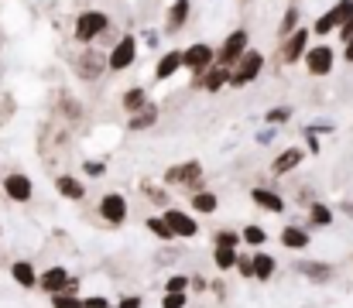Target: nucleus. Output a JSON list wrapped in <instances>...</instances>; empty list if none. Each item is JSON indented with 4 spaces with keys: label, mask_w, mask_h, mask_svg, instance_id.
<instances>
[{
    "label": "nucleus",
    "mask_w": 353,
    "mask_h": 308,
    "mask_svg": "<svg viewBox=\"0 0 353 308\" xmlns=\"http://www.w3.org/2000/svg\"><path fill=\"white\" fill-rule=\"evenodd\" d=\"M144 41L148 45H158V31H144Z\"/></svg>",
    "instance_id": "obj_47"
},
{
    "label": "nucleus",
    "mask_w": 353,
    "mask_h": 308,
    "mask_svg": "<svg viewBox=\"0 0 353 308\" xmlns=\"http://www.w3.org/2000/svg\"><path fill=\"white\" fill-rule=\"evenodd\" d=\"M257 141H261V144H271V141H274V127H264V130L257 134Z\"/></svg>",
    "instance_id": "obj_44"
},
{
    "label": "nucleus",
    "mask_w": 353,
    "mask_h": 308,
    "mask_svg": "<svg viewBox=\"0 0 353 308\" xmlns=\"http://www.w3.org/2000/svg\"><path fill=\"white\" fill-rule=\"evenodd\" d=\"M292 106H274V110H268L264 113V120H268V127H281V123H288L292 120Z\"/></svg>",
    "instance_id": "obj_33"
},
{
    "label": "nucleus",
    "mask_w": 353,
    "mask_h": 308,
    "mask_svg": "<svg viewBox=\"0 0 353 308\" xmlns=\"http://www.w3.org/2000/svg\"><path fill=\"white\" fill-rule=\"evenodd\" d=\"M144 226H148V229H151L158 240H165V243L179 240V236H175V229L168 226V219H165V216H148V219H144Z\"/></svg>",
    "instance_id": "obj_26"
},
{
    "label": "nucleus",
    "mask_w": 353,
    "mask_h": 308,
    "mask_svg": "<svg viewBox=\"0 0 353 308\" xmlns=\"http://www.w3.org/2000/svg\"><path fill=\"white\" fill-rule=\"evenodd\" d=\"M333 226V209L326 203H312L309 205V229H326Z\"/></svg>",
    "instance_id": "obj_24"
},
{
    "label": "nucleus",
    "mask_w": 353,
    "mask_h": 308,
    "mask_svg": "<svg viewBox=\"0 0 353 308\" xmlns=\"http://www.w3.org/2000/svg\"><path fill=\"white\" fill-rule=\"evenodd\" d=\"M302 158H305V151H302V147H285V151L271 161V175H288L292 168H299V165H302Z\"/></svg>",
    "instance_id": "obj_15"
},
{
    "label": "nucleus",
    "mask_w": 353,
    "mask_h": 308,
    "mask_svg": "<svg viewBox=\"0 0 353 308\" xmlns=\"http://www.w3.org/2000/svg\"><path fill=\"white\" fill-rule=\"evenodd\" d=\"M185 288H192V278H185V274H172L165 281V295H185Z\"/></svg>",
    "instance_id": "obj_34"
},
{
    "label": "nucleus",
    "mask_w": 353,
    "mask_h": 308,
    "mask_svg": "<svg viewBox=\"0 0 353 308\" xmlns=\"http://www.w3.org/2000/svg\"><path fill=\"white\" fill-rule=\"evenodd\" d=\"M299 274H305L312 285H330L336 271H333L330 264H323V260H302V264H299Z\"/></svg>",
    "instance_id": "obj_18"
},
{
    "label": "nucleus",
    "mask_w": 353,
    "mask_h": 308,
    "mask_svg": "<svg viewBox=\"0 0 353 308\" xmlns=\"http://www.w3.org/2000/svg\"><path fill=\"white\" fill-rule=\"evenodd\" d=\"M236 260H240L236 247H216V250H213V264H216L220 271H234Z\"/></svg>",
    "instance_id": "obj_30"
},
{
    "label": "nucleus",
    "mask_w": 353,
    "mask_h": 308,
    "mask_svg": "<svg viewBox=\"0 0 353 308\" xmlns=\"http://www.w3.org/2000/svg\"><path fill=\"white\" fill-rule=\"evenodd\" d=\"M192 209H196L199 216H213V212L220 209V199H216L213 192H206V189H203V192H196V196H192Z\"/></svg>",
    "instance_id": "obj_28"
},
{
    "label": "nucleus",
    "mask_w": 353,
    "mask_h": 308,
    "mask_svg": "<svg viewBox=\"0 0 353 308\" xmlns=\"http://www.w3.org/2000/svg\"><path fill=\"white\" fill-rule=\"evenodd\" d=\"M165 219H168V226L175 229V236L179 240H192L196 233H199V223H196V216L192 212H185V209H165Z\"/></svg>",
    "instance_id": "obj_10"
},
{
    "label": "nucleus",
    "mask_w": 353,
    "mask_h": 308,
    "mask_svg": "<svg viewBox=\"0 0 353 308\" xmlns=\"http://www.w3.org/2000/svg\"><path fill=\"white\" fill-rule=\"evenodd\" d=\"M83 172H86L90 178H100V175L107 172V165H103V161H86V165H83Z\"/></svg>",
    "instance_id": "obj_40"
},
{
    "label": "nucleus",
    "mask_w": 353,
    "mask_h": 308,
    "mask_svg": "<svg viewBox=\"0 0 353 308\" xmlns=\"http://www.w3.org/2000/svg\"><path fill=\"white\" fill-rule=\"evenodd\" d=\"M55 192H59L62 199H69V203H79V199L86 196V185H83L76 175H55Z\"/></svg>",
    "instance_id": "obj_16"
},
{
    "label": "nucleus",
    "mask_w": 353,
    "mask_h": 308,
    "mask_svg": "<svg viewBox=\"0 0 353 308\" xmlns=\"http://www.w3.org/2000/svg\"><path fill=\"white\" fill-rule=\"evenodd\" d=\"M107 28H110V17H107L103 10H83V14L76 17V41H79V45H90V41H97Z\"/></svg>",
    "instance_id": "obj_4"
},
{
    "label": "nucleus",
    "mask_w": 353,
    "mask_h": 308,
    "mask_svg": "<svg viewBox=\"0 0 353 308\" xmlns=\"http://www.w3.org/2000/svg\"><path fill=\"white\" fill-rule=\"evenodd\" d=\"M179 69H185V65H182V52H175V48H172V52H165V55L158 59V65H154V79H158V83H165V79H172Z\"/></svg>",
    "instance_id": "obj_20"
},
{
    "label": "nucleus",
    "mask_w": 353,
    "mask_h": 308,
    "mask_svg": "<svg viewBox=\"0 0 353 308\" xmlns=\"http://www.w3.org/2000/svg\"><path fill=\"white\" fill-rule=\"evenodd\" d=\"M274 267H278V264H274V257H271V254H264V250H257V254H254V278H257V281H271Z\"/></svg>",
    "instance_id": "obj_27"
},
{
    "label": "nucleus",
    "mask_w": 353,
    "mask_h": 308,
    "mask_svg": "<svg viewBox=\"0 0 353 308\" xmlns=\"http://www.w3.org/2000/svg\"><path fill=\"white\" fill-rule=\"evenodd\" d=\"M236 271H240L243 278H254V254H240V260H236Z\"/></svg>",
    "instance_id": "obj_39"
},
{
    "label": "nucleus",
    "mask_w": 353,
    "mask_h": 308,
    "mask_svg": "<svg viewBox=\"0 0 353 308\" xmlns=\"http://www.w3.org/2000/svg\"><path fill=\"white\" fill-rule=\"evenodd\" d=\"M305 141H309V151H312V154H319V151H323V147H319V137H316V130H309V127H305Z\"/></svg>",
    "instance_id": "obj_42"
},
{
    "label": "nucleus",
    "mask_w": 353,
    "mask_h": 308,
    "mask_svg": "<svg viewBox=\"0 0 353 308\" xmlns=\"http://www.w3.org/2000/svg\"><path fill=\"white\" fill-rule=\"evenodd\" d=\"M182 65L192 72V79L199 83L213 65H216V48L213 45H206V41H196V45H189L185 52H182Z\"/></svg>",
    "instance_id": "obj_2"
},
{
    "label": "nucleus",
    "mask_w": 353,
    "mask_h": 308,
    "mask_svg": "<svg viewBox=\"0 0 353 308\" xmlns=\"http://www.w3.org/2000/svg\"><path fill=\"white\" fill-rule=\"evenodd\" d=\"M309 48H312V45H309V28H299L295 34L281 38L278 59H281L285 65H295V62H305V52H309Z\"/></svg>",
    "instance_id": "obj_7"
},
{
    "label": "nucleus",
    "mask_w": 353,
    "mask_h": 308,
    "mask_svg": "<svg viewBox=\"0 0 353 308\" xmlns=\"http://www.w3.org/2000/svg\"><path fill=\"white\" fill-rule=\"evenodd\" d=\"M343 62H347V65H353V38L343 45Z\"/></svg>",
    "instance_id": "obj_46"
},
{
    "label": "nucleus",
    "mask_w": 353,
    "mask_h": 308,
    "mask_svg": "<svg viewBox=\"0 0 353 308\" xmlns=\"http://www.w3.org/2000/svg\"><path fill=\"white\" fill-rule=\"evenodd\" d=\"M107 69H110V55H100L97 48H86V52L76 55V76L86 79V83H97Z\"/></svg>",
    "instance_id": "obj_6"
},
{
    "label": "nucleus",
    "mask_w": 353,
    "mask_h": 308,
    "mask_svg": "<svg viewBox=\"0 0 353 308\" xmlns=\"http://www.w3.org/2000/svg\"><path fill=\"white\" fill-rule=\"evenodd\" d=\"M117 308H141V298L137 295H127V298H120Z\"/></svg>",
    "instance_id": "obj_43"
},
{
    "label": "nucleus",
    "mask_w": 353,
    "mask_h": 308,
    "mask_svg": "<svg viewBox=\"0 0 353 308\" xmlns=\"http://www.w3.org/2000/svg\"><path fill=\"white\" fill-rule=\"evenodd\" d=\"M161 308H185V295H165Z\"/></svg>",
    "instance_id": "obj_41"
},
{
    "label": "nucleus",
    "mask_w": 353,
    "mask_h": 308,
    "mask_svg": "<svg viewBox=\"0 0 353 308\" xmlns=\"http://www.w3.org/2000/svg\"><path fill=\"white\" fill-rule=\"evenodd\" d=\"M203 161H182V165H172V168H165V175H161V182L168 185V189H185V192H203Z\"/></svg>",
    "instance_id": "obj_1"
},
{
    "label": "nucleus",
    "mask_w": 353,
    "mask_h": 308,
    "mask_svg": "<svg viewBox=\"0 0 353 308\" xmlns=\"http://www.w3.org/2000/svg\"><path fill=\"white\" fill-rule=\"evenodd\" d=\"M154 123H158V106H154V103H148L141 113H134V116L127 120V127H130V130H151Z\"/></svg>",
    "instance_id": "obj_25"
},
{
    "label": "nucleus",
    "mask_w": 353,
    "mask_h": 308,
    "mask_svg": "<svg viewBox=\"0 0 353 308\" xmlns=\"http://www.w3.org/2000/svg\"><path fill=\"white\" fill-rule=\"evenodd\" d=\"M240 233H243V243H247V247H264V243H268V233H264V229H261L257 223L243 226Z\"/></svg>",
    "instance_id": "obj_32"
},
{
    "label": "nucleus",
    "mask_w": 353,
    "mask_h": 308,
    "mask_svg": "<svg viewBox=\"0 0 353 308\" xmlns=\"http://www.w3.org/2000/svg\"><path fill=\"white\" fill-rule=\"evenodd\" d=\"M336 28H340V21H336V14H333V7H330V10H326V14H323V17H319V21L312 24V34L326 38V34H333Z\"/></svg>",
    "instance_id": "obj_31"
},
{
    "label": "nucleus",
    "mask_w": 353,
    "mask_h": 308,
    "mask_svg": "<svg viewBox=\"0 0 353 308\" xmlns=\"http://www.w3.org/2000/svg\"><path fill=\"white\" fill-rule=\"evenodd\" d=\"M250 203L254 205H261V209H264V212H278V216H281V212H285V199H281V196H278V192H271V189H261V185H257V189H250Z\"/></svg>",
    "instance_id": "obj_19"
},
{
    "label": "nucleus",
    "mask_w": 353,
    "mask_h": 308,
    "mask_svg": "<svg viewBox=\"0 0 353 308\" xmlns=\"http://www.w3.org/2000/svg\"><path fill=\"white\" fill-rule=\"evenodd\" d=\"M333 65H336V52H333L330 45H312V48L305 52V69H309V76L323 79V76L333 72Z\"/></svg>",
    "instance_id": "obj_8"
},
{
    "label": "nucleus",
    "mask_w": 353,
    "mask_h": 308,
    "mask_svg": "<svg viewBox=\"0 0 353 308\" xmlns=\"http://www.w3.org/2000/svg\"><path fill=\"white\" fill-rule=\"evenodd\" d=\"M309 243H312L309 226H285V229H281V247H285V250H305Z\"/></svg>",
    "instance_id": "obj_17"
},
{
    "label": "nucleus",
    "mask_w": 353,
    "mask_h": 308,
    "mask_svg": "<svg viewBox=\"0 0 353 308\" xmlns=\"http://www.w3.org/2000/svg\"><path fill=\"white\" fill-rule=\"evenodd\" d=\"M333 14H336L340 28H343V24H350L353 21V0H336V3H333ZM340 28H336V31H340Z\"/></svg>",
    "instance_id": "obj_35"
},
{
    "label": "nucleus",
    "mask_w": 353,
    "mask_h": 308,
    "mask_svg": "<svg viewBox=\"0 0 353 308\" xmlns=\"http://www.w3.org/2000/svg\"><path fill=\"white\" fill-rule=\"evenodd\" d=\"M247 52H250V34H247V28H236V31H230V34L223 38V45L216 48V65L234 69Z\"/></svg>",
    "instance_id": "obj_3"
},
{
    "label": "nucleus",
    "mask_w": 353,
    "mask_h": 308,
    "mask_svg": "<svg viewBox=\"0 0 353 308\" xmlns=\"http://www.w3.org/2000/svg\"><path fill=\"white\" fill-rule=\"evenodd\" d=\"M264 72V55L257 52V48H250L240 62H236L234 69H230V86L234 90H240V86H250L257 76Z\"/></svg>",
    "instance_id": "obj_5"
},
{
    "label": "nucleus",
    "mask_w": 353,
    "mask_h": 308,
    "mask_svg": "<svg viewBox=\"0 0 353 308\" xmlns=\"http://www.w3.org/2000/svg\"><path fill=\"white\" fill-rule=\"evenodd\" d=\"M189 10H192V0H172V7H168V14H165V34L182 31L185 21H189Z\"/></svg>",
    "instance_id": "obj_14"
},
{
    "label": "nucleus",
    "mask_w": 353,
    "mask_h": 308,
    "mask_svg": "<svg viewBox=\"0 0 353 308\" xmlns=\"http://www.w3.org/2000/svg\"><path fill=\"white\" fill-rule=\"evenodd\" d=\"M100 216H103V223H110V226H123V223H127V199H123L120 192H107V196L100 199Z\"/></svg>",
    "instance_id": "obj_12"
},
{
    "label": "nucleus",
    "mask_w": 353,
    "mask_h": 308,
    "mask_svg": "<svg viewBox=\"0 0 353 308\" xmlns=\"http://www.w3.org/2000/svg\"><path fill=\"white\" fill-rule=\"evenodd\" d=\"M10 278H14L21 288H38V278H41V274H34V264L14 260V264H10Z\"/></svg>",
    "instance_id": "obj_22"
},
{
    "label": "nucleus",
    "mask_w": 353,
    "mask_h": 308,
    "mask_svg": "<svg viewBox=\"0 0 353 308\" xmlns=\"http://www.w3.org/2000/svg\"><path fill=\"white\" fill-rule=\"evenodd\" d=\"M299 17H302V10H299V3H292V7L285 10L281 24H278V38H288V34H295V31H299Z\"/></svg>",
    "instance_id": "obj_29"
},
{
    "label": "nucleus",
    "mask_w": 353,
    "mask_h": 308,
    "mask_svg": "<svg viewBox=\"0 0 353 308\" xmlns=\"http://www.w3.org/2000/svg\"><path fill=\"white\" fill-rule=\"evenodd\" d=\"M196 86H203L206 93H220L223 86H230V69H227V65H213Z\"/></svg>",
    "instance_id": "obj_21"
},
{
    "label": "nucleus",
    "mask_w": 353,
    "mask_h": 308,
    "mask_svg": "<svg viewBox=\"0 0 353 308\" xmlns=\"http://www.w3.org/2000/svg\"><path fill=\"white\" fill-rule=\"evenodd\" d=\"M243 240V233H236V229H220L216 233V247H236Z\"/></svg>",
    "instance_id": "obj_37"
},
{
    "label": "nucleus",
    "mask_w": 353,
    "mask_h": 308,
    "mask_svg": "<svg viewBox=\"0 0 353 308\" xmlns=\"http://www.w3.org/2000/svg\"><path fill=\"white\" fill-rule=\"evenodd\" d=\"M192 288H196V291H206V288H210V281H206L203 274H196V278H192Z\"/></svg>",
    "instance_id": "obj_45"
},
{
    "label": "nucleus",
    "mask_w": 353,
    "mask_h": 308,
    "mask_svg": "<svg viewBox=\"0 0 353 308\" xmlns=\"http://www.w3.org/2000/svg\"><path fill=\"white\" fill-rule=\"evenodd\" d=\"M134 59H137V38H134V34H120L117 45L110 48V72H123V69H130V65H134Z\"/></svg>",
    "instance_id": "obj_9"
},
{
    "label": "nucleus",
    "mask_w": 353,
    "mask_h": 308,
    "mask_svg": "<svg viewBox=\"0 0 353 308\" xmlns=\"http://www.w3.org/2000/svg\"><path fill=\"white\" fill-rule=\"evenodd\" d=\"M141 192H144V196H151V203H154V205H168V196H165L161 189L148 185V182H141Z\"/></svg>",
    "instance_id": "obj_38"
},
{
    "label": "nucleus",
    "mask_w": 353,
    "mask_h": 308,
    "mask_svg": "<svg viewBox=\"0 0 353 308\" xmlns=\"http://www.w3.org/2000/svg\"><path fill=\"white\" fill-rule=\"evenodd\" d=\"M120 103H123V110L134 116V113H141V110H144L151 100H148V90H144V86H130V90L120 96Z\"/></svg>",
    "instance_id": "obj_23"
},
{
    "label": "nucleus",
    "mask_w": 353,
    "mask_h": 308,
    "mask_svg": "<svg viewBox=\"0 0 353 308\" xmlns=\"http://www.w3.org/2000/svg\"><path fill=\"white\" fill-rule=\"evenodd\" d=\"M69 271L65 267H48V271H41V278H38V288L41 291H48V295H62L65 288H69Z\"/></svg>",
    "instance_id": "obj_13"
},
{
    "label": "nucleus",
    "mask_w": 353,
    "mask_h": 308,
    "mask_svg": "<svg viewBox=\"0 0 353 308\" xmlns=\"http://www.w3.org/2000/svg\"><path fill=\"white\" fill-rule=\"evenodd\" d=\"M3 196H7L10 203H28V199L34 196V185H31V178H28L24 172H10V175L3 178Z\"/></svg>",
    "instance_id": "obj_11"
},
{
    "label": "nucleus",
    "mask_w": 353,
    "mask_h": 308,
    "mask_svg": "<svg viewBox=\"0 0 353 308\" xmlns=\"http://www.w3.org/2000/svg\"><path fill=\"white\" fill-rule=\"evenodd\" d=\"M52 305L55 308H86L83 298H76L72 291H62V295H52Z\"/></svg>",
    "instance_id": "obj_36"
},
{
    "label": "nucleus",
    "mask_w": 353,
    "mask_h": 308,
    "mask_svg": "<svg viewBox=\"0 0 353 308\" xmlns=\"http://www.w3.org/2000/svg\"><path fill=\"white\" fill-rule=\"evenodd\" d=\"M340 209H343V212H347V216L353 219V203H340Z\"/></svg>",
    "instance_id": "obj_48"
}]
</instances>
